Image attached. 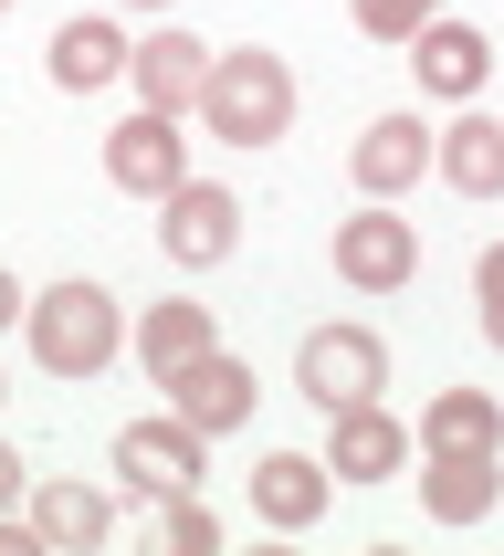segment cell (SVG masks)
Wrapping results in <instances>:
<instances>
[{
	"mask_svg": "<svg viewBox=\"0 0 504 556\" xmlns=\"http://www.w3.org/2000/svg\"><path fill=\"white\" fill-rule=\"evenodd\" d=\"M504 504V452H420V515L431 526H483Z\"/></svg>",
	"mask_w": 504,
	"mask_h": 556,
	"instance_id": "cell-13",
	"label": "cell"
},
{
	"mask_svg": "<svg viewBox=\"0 0 504 556\" xmlns=\"http://www.w3.org/2000/svg\"><path fill=\"white\" fill-rule=\"evenodd\" d=\"M105 179H116L126 200H168V189L189 179V137H179V116L137 105L126 126H105Z\"/></svg>",
	"mask_w": 504,
	"mask_h": 556,
	"instance_id": "cell-8",
	"label": "cell"
},
{
	"mask_svg": "<svg viewBox=\"0 0 504 556\" xmlns=\"http://www.w3.org/2000/svg\"><path fill=\"white\" fill-rule=\"evenodd\" d=\"M472 294H483V305H504V242L472 252Z\"/></svg>",
	"mask_w": 504,
	"mask_h": 556,
	"instance_id": "cell-22",
	"label": "cell"
},
{
	"mask_svg": "<svg viewBox=\"0 0 504 556\" xmlns=\"http://www.w3.org/2000/svg\"><path fill=\"white\" fill-rule=\"evenodd\" d=\"M346 11H357V31H368V42H410V31L441 22L452 0H346Z\"/></svg>",
	"mask_w": 504,
	"mask_h": 556,
	"instance_id": "cell-21",
	"label": "cell"
},
{
	"mask_svg": "<svg viewBox=\"0 0 504 556\" xmlns=\"http://www.w3.org/2000/svg\"><path fill=\"white\" fill-rule=\"evenodd\" d=\"M32 546H42V535H32V526H11V515H0V556H32Z\"/></svg>",
	"mask_w": 504,
	"mask_h": 556,
	"instance_id": "cell-25",
	"label": "cell"
},
{
	"mask_svg": "<svg viewBox=\"0 0 504 556\" xmlns=\"http://www.w3.org/2000/svg\"><path fill=\"white\" fill-rule=\"evenodd\" d=\"M431 179L463 189V200H504V116L463 105L452 126H431Z\"/></svg>",
	"mask_w": 504,
	"mask_h": 556,
	"instance_id": "cell-15",
	"label": "cell"
},
{
	"mask_svg": "<svg viewBox=\"0 0 504 556\" xmlns=\"http://www.w3.org/2000/svg\"><path fill=\"white\" fill-rule=\"evenodd\" d=\"M0 11H11V0H0Z\"/></svg>",
	"mask_w": 504,
	"mask_h": 556,
	"instance_id": "cell-28",
	"label": "cell"
},
{
	"mask_svg": "<svg viewBox=\"0 0 504 556\" xmlns=\"http://www.w3.org/2000/svg\"><path fill=\"white\" fill-rule=\"evenodd\" d=\"M126 11H158V22H168V11H179V0H126Z\"/></svg>",
	"mask_w": 504,
	"mask_h": 556,
	"instance_id": "cell-27",
	"label": "cell"
},
{
	"mask_svg": "<svg viewBox=\"0 0 504 556\" xmlns=\"http://www.w3.org/2000/svg\"><path fill=\"white\" fill-rule=\"evenodd\" d=\"M294 389H305L315 409L378 400V389H389V346H378V326H305V346H294Z\"/></svg>",
	"mask_w": 504,
	"mask_h": 556,
	"instance_id": "cell-4",
	"label": "cell"
},
{
	"mask_svg": "<svg viewBox=\"0 0 504 556\" xmlns=\"http://www.w3.org/2000/svg\"><path fill=\"white\" fill-rule=\"evenodd\" d=\"M211 53L220 42H200V31L158 22L137 53H126V85H137V105H158V116H189L200 105V85H211Z\"/></svg>",
	"mask_w": 504,
	"mask_h": 556,
	"instance_id": "cell-12",
	"label": "cell"
},
{
	"mask_svg": "<svg viewBox=\"0 0 504 556\" xmlns=\"http://www.w3.org/2000/svg\"><path fill=\"white\" fill-rule=\"evenodd\" d=\"M32 535L53 556H94L105 535H116V494L105 483H85V472H63V483H42L32 494Z\"/></svg>",
	"mask_w": 504,
	"mask_h": 556,
	"instance_id": "cell-16",
	"label": "cell"
},
{
	"mask_svg": "<svg viewBox=\"0 0 504 556\" xmlns=\"http://www.w3.org/2000/svg\"><path fill=\"white\" fill-rule=\"evenodd\" d=\"M420 452H504V400L483 389H441L420 409Z\"/></svg>",
	"mask_w": 504,
	"mask_h": 556,
	"instance_id": "cell-19",
	"label": "cell"
},
{
	"mask_svg": "<svg viewBox=\"0 0 504 556\" xmlns=\"http://www.w3.org/2000/svg\"><path fill=\"white\" fill-rule=\"evenodd\" d=\"M126 53H137V42H126L105 11H74V22L53 31V85L63 94H105V85H126Z\"/></svg>",
	"mask_w": 504,
	"mask_h": 556,
	"instance_id": "cell-18",
	"label": "cell"
},
{
	"mask_svg": "<svg viewBox=\"0 0 504 556\" xmlns=\"http://www.w3.org/2000/svg\"><path fill=\"white\" fill-rule=\"evenodd\" d=\"M326 494H337L326 452H263L252 463V526H274V535H305L326 515Z\"/></svg>",
	"mask_w": 504,
	"mask_h": 556,
	"instance_id": "cell-14",
	"label": "cell"
},
{
	"mask_svg": "<svg viewBox=\"0 0 504 556\" xmlns=\"http://www.w3.org/2000/svg\"><path fill=\"white\" fill-rule=\"evenodd\" d=\"M337 283H357V294H410V283H420V220H400L389 200L346 211L337 220Z\"/></svg>",
	"mask_w": 504,
	"mask_h": 556,
	"instance_id": "cell-5",
	"label": "cell"
},
{
	"mask_svg": "<svg viewBox=\"0 0 504 556\" xmlns=\"http://www.w3.org/2000/svg\"><path fill=\"white\" fill-rule=\"evenodd\" d=\"M400 53H410V74H420V94H431V105H472V94L494 85V42H483L472 22H452V11H441V22H420Z\"/></svg>",
	"mask_w": 504,
	"mask_h": 556,
	"instance_id": "cell-11",
	"label": "cell"
},
{
	"mask_svg": "<svg viewBox=\"0 0 504 556\" xmlns=\"http://www.w3.org/2000/svg\"><path fill=\"white\" fill-rule=\"evenodd\" d=\"M158 252H168L179 274L231 263V252H242V200H231L220 179H179L168 200H158Z\"/></svg>",
	"mask_w": 504,
	"mask_h": 556,
	"instance_id": "cell-6",
	"label": "cell"
},
{
	"mask_svg": "<svg viewBox=\"0 0 504 556\" xmlns=\"http://www.w3.org/2000/svg\"><path fill=\"white\" fill-rule=\"evenodd\" d=\"M22 483H32V463H22V452H11V441H0V515L22 504Z\"/></svg>",
	"mask_w": 504,
	"mask_h": 556,
	"instance_id": "cell-24",
	"label": "cell"
},
{
	"mask_svg": "<svg viewBox=\"0 0 504 556\" xmlns=\"http://www.w3.org/2000/svg\"><path fill=\"white\" fill-rule=\"evenodd\" d=\"M0 389H11V378H0Z\"/></svg>",
	"mask_w": 504,
	"mask_h": 556,
	"instance_id": "cell-29",
	"label": "cell"
},
{
	"mask_svg": "<svg viewBox=\"0 0 504 556\" xmlns=\"http://www.w3.org/2000/svg\"><path fill=\"white\" fill-rule=\"evenodd\" d=\"M105 463H116L126 494L168 504V494H200V483H211V431H189L179 409H158V420H126Z\"/></svg>",
	"mask_w": 504,
	"mask_h": 556,
	"instance_id": "cell-3",
	"label": "cell"
},
{
	"mask_svg": "<svg viewBox=\"0 0 504 556\" xmlns=\"http://www.w3.org/2000/svg\"><path fill=\"white\" fill-rule=\"evenodd\" d=\"M346 179H357V200H400V189H420V179H431V126L410 116V105L368 116L357 148H346Z\"/></svg>",
	"mask_w": 504,
	"mask_h": 556,
	"instance_id": "cell-10",
	"label": "cell"
},
{
	"mask_svg": "<svg viewBox=\"0 0 504 556\" xmlns=\"http://www.w3.org/2000/svg\"><path fill=\"white\" fill-rule=\"evenodd\" d=\"M158 389H168V409H179L189 431H242L252 420V400H263V378H252V357H231V346H200V357H189L179 378H158Z\"/></svg>",
	"mask_w": 504,
	"mask_h": 556,
	"instance_id": "cell-7",
	"label": "cell"
},
{
	"mask_svg": "<svg viewBox=\"0 0 504 556\" xmlns=\"http://www.w3.org/2000/svg\"><path fill=\"white\" fill-rule=\"evenodd\" d=\"M126 346H137V368H148V378H179L200 346H220V315L200 305V294H158V305L126 326Z\"/></svg>",
	"mask_w": 504,
	"mask_h": 556,
	"instance_id": "cell-17",
	"label": "cell"
},
{
	"mask_svg": "<svg viewBox=\"0 0 504 556\" xmlns=\"http://www.w3.org/2000/svg\"><path fill=\"white\" fill-rule=\"evenodd\" d=\"M32 315V294H22V274H11V263H0V337H11V326H22Z\"/></svg>",
	"mask_w": 504,
	"mask_h": 556,
	"instance_id": "cell-23",
	"label": "cell"
},
{
	"mask_svg": "<svg viewBox=\"0 0 504 556\" xmlns=\"http://www.w3.org/2000/svg\"><path fill=\"white\" fill-rule=\"evenodd\" d=\"M32 357H42V378H105L126 357V305L105 294L94 274H63L32 294Z\"/></svg>",
	"mask_w": 504,
	"mask_h": 556,
	"instance_id": "cell-2",
	"label": "cell"
},
{
	"mask_svg": "<svg viewBox=\"0 0 504 556\" xmlns=\"http://www.w3.org/2000/svg\"><path fill=\"white\" fill-rule=\"evenodd\" d=\"M189 116L220 148H274V137H294V63L263 53V42H231V53H211V85Z\"/></svg>",
	"mask_w": 504,
	"mask_h": 556,
	"instance_id": "cell-1",
	"label": "cell"
},
{
	"mask_svg": "<svg viewBox=\"0 0 504 556\" xmlns=\"http://www.w3.org/2000/svg\"><path fill=\"white\" fill-rule=\"evenodd\" d=\"M158 546H168V556H211L220 546V515L200 494H168V504H158Z\"/></svg>",
	"mask_w": 504,
	"mask_h": 556,
	"instance_id": "cell-20",
	"label": "cell"
},
{
	"mask_svg": "<svg viewBox=\"0 0 504 556\" xmlns=\"http://www.w3.org/2000/svg\"><path fill=\"white\" fill-rule=\"evenodd\" d=\"M410 452H420V431L389 420L378 400L326 409V472H337V483H389V472H410Z\"/></svg>",
	"mask_w": 504,
	"mask_h": 556,
	"instance_id": "cell-9",
	"label": "cell"
},
{
	"mask_svg": "<svg viewBox=\"0 0 504 556\" xmlns=\"http://www.w3.org/2000/svg\"><path fill=\"white\" fill-rule=\"evenodd\" d=\"M483 337H494V346H504V305H483Z\"/></svg>",
	"mask_w": 504,
	"mask_h": 556,
	"instance_id": "cell-26",
	"label": "cell"
}]
</instances>
